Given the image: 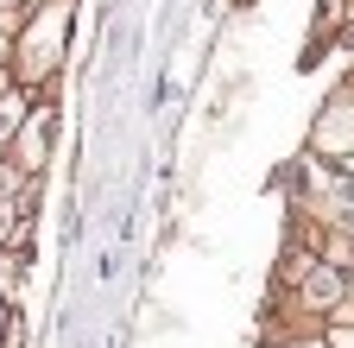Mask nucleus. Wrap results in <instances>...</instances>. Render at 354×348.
Here are the masks:
<instances>
[{"instance_id":"3","label":"nucleus","mask_w":354,"mask_h":348,"mask_svg":"<svg viewBox=\"0 0 354 348\" xmlns=\"http://www.w3.org/2000/svg\"><path fill=\"white\" fill-rule=\"evenodd\" d=\"M51 120H57V114H26V127L13 134V171H26V178H38V171H44V152H51Z\"/></svg>"},{"instance_id":"6","label":"nucleus","mask_w":354,"mask_h":348,"mask_svg":"<svg viewBox=\"0 0 354 348\" xmlns=\"http://www.w3.org/2000/svg\"><path fill=\"white\" fill-rule=\"evenodd\" d=\"M19 273H26V266H19V253H13V247H0V297H13V291H19Z\"/></svg>"},{"instance_id":"8","label":"nucleus","mask_w":354,"mask_h":348,"mask_svg":"<svg viewBox=\"0 0 354 348\" xmlns=\"http://www.w3.org/2000/svg\"><path fill=\"white\" fill-rule=\"evenodd\" d=\"M13 57V32H0V64H7Z\"/></svg>"},{"instance_id":"4","label":"nucleus","mask_w":354,"mask_h":348,"mask_svg":"<svg viewBox=\"0 0 354 348\" xmlns=\"http://www.w3.org/2000/svg\"><path fill=\"white\" fill-rule=\"evenodd\" d=\"M297 297L310 304V311H335V304L348 297V279L329 266V259H317V266H304V273H297Z\"/></svg>"},{"instance_id":"10","label":"nucleus","mask_w":354,"mask_h":348,"mask_svg":"<svg viewBox=\"0 0 354 348\" xmlns=\"http://www.w3.org/2000/svg\"><path fill=\"white\" fill-rule=\"evenodd\" d=\"M7 89H13V76H7V70H0V95H7Z\"/></svg>"},{"instance_id":"7","label":"nucleus","mask_w":354,"mask_h":348,"mask_svg":"<svg viewBox=\"0 0 354 348\" xmlns=\"http://www.w3.org/2000/svg\"><path fill=\"white\" fill-rule=\"evenodd\" d=\"M329 348H354V323H342V329L329 336Z\"/></svg>"},{"instance_id":"9","label":"nucleus","mask_w":354,"mask_h":348,"mask_svg":"<svg viewBox=\"0 0 354 348\" xmlns=\"http://www.w3.org/2000/svg\"><path fill=\"white\" fill-rule=\"evenodd\" d=\"M7 323H13V317H7V297H0V336H7Z\"/></svg>"},{"instance_id":"11","label":"nucleus","mask_w":354,"mask_h":348,"mask_svg":"<svg viewBox=\"0 0 354 348\" xmlns=\"http://www.w3.org/2000/svg\"><path fill=\"white\" fill-rule=\"evenodd\" d=\"M0 171H7V165H0Z\"/></svg>"},{"instance_id":"5","label":"nucleus","mask_w":354,"mask_h":348,"mask_svg":"<svg viewBox=\"0 0 354 348\" xmlns=\"http://www.w3.org/2000/svg\"><path fill=\"white\" fill-rule=\"evenodd\" d=\"M26 95L19 89H7V95H0V146H13V134H19V127H26Z\"/></svg>"},{"instance_id":"1","label":"nucleus","mask_w":354,"mask_h":348,"mask_svg":"<svg viewBox=\"0 0 354 348\" xmlns=\"http://www.w3.org/2000/svg\"><path fill=\"white\" fill-rule=\"evenodd\" d=\"M70 19H76V0H44V7H32V26H19V38H13V76L19 82H51L64 70Z\"/></svg>"},{"instance_id":"2","label":"nucleus","mask_w":354,"mask_h":348,"mask_svg":"<svg viewBox=\"0 0 354 348\" xmlns=\"http://www.w3.org/2000/svg\"><path fill=\"white\" fill-rule=\"evenodd\" d=\"M310 152L317 158H354V82L323 102L317 127H310Z\"/></svg>"}]
</instances>
